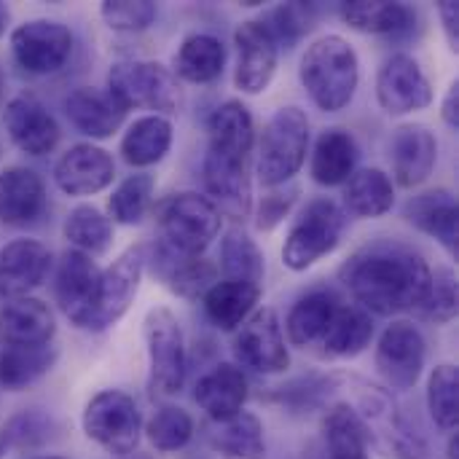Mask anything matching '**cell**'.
I'll use <instances>...</instances> for the list:
<instances>
[{
  "label": "cell",
  "instance_id": "1",
  "mask_svg": "<svg viewBox=\"0 0 459 459\" xmlns=\"http://www.w3.org/2000/svg\"><path fill=\"white\" fill-rule=\"evenodd\" d=\"M339 274L366 312L385 317L420 309L433 277L425 258L401 245L366 247L355 253Z\"/></svg>",
  "mask_w": 459,
  "mask_h": 459
},
{
  "label": "cell",
  "instance_id": "2",
  "mask_svg": "<svg viewBox=\"0 0 459 459\" xmlns=\"http://www.w3.org/2000/svg\"><path fill=\"white\" fill-rule=\"evenodd\" d=\"M299 75L312 102L325 113H336L347 108L358 91L360 62L350 40L325 35L307 48Z\"/></svg>",
  "mask_w": 459,
  "mask_h": 459
},
{
  "label": "cell",
  "instance_id": "3",
  "mask_svg": "<svg viewBox=\"0 0 459 459\" xmlns=\"http://www.w3.org/2000/svg\"><path fill=\"white\" fill-rule=\"evenodd\" d=\"M309 118L301 108H280L264 126L255 172L266 188L285 186L307 161Z\"/></svg>",
  "mask_w": 459,
  "mask_h": 459
},
{
  "label": "cell",
  "instance_id": "4",
  "mask_svg": "<svg viewBox=\"0 0 459 459\" xmlns=\"http://www.w3.org/2000/svg\"><path fill=\"white\" fill-rule=\"evenodd\" d=\"M156 223L161 229L164 245L188 255H202L221 231V212L207 196L196 191H180L159 202Z\"/></svg>",
  "mask_w": 459,
  "mask_h": 459
},
{
  "label": "cell",
  "instance_id": "5",
  "mask_svg": "<svg viewBox=\"0 0 459 459\" xmlns=\"http://www.w3.org/2000/svg\"><path fill=\"white\" fill-rule=\"evenodd\" d=\"M108 91L126 110L145 108V110H156V116L175 113L183 100L175 73L148 59L116 62L108 73Z\"/></svg>",
  "mask_w": 459,
  "mask_h": 459
},
{
  "label": "cell",
  "instance_id": "6",
  "mask_svg": "<svg viewBox=\"0 0 459 459\" xmlns=\"http://www.w3.org/2000/svg\"><path fill=\"white\" fill-rule=\"evenodd\" d=\"M344 212L331 199H312L299 221L293 223L285 247H282V264L293 272H307L317 261H323L328 253H333L344 234Z\"/></svg>",
  "mask_w": 459,
  "mask_h": 459
},
{
  "label": "cell",
  "instance_id": "7",
  "mask_svg": "<svg viewBox=\"0 0 459 459\" xmlns=\"http://www.w3.org/2000/svg\"><path fill=\"white\" fill-rule=\"evenodd\" d=\"M83 433L110 455H134L143 436V417L137 411V403L118 390H105L94 395L83 411Z\"/></svg>",
  "mask_w": 459,
  "mask_h": 459
},
{
  "label": "cell",
  "instance_id": "8",
  "mask_svg": "<svg viewBox=\"0 0 459 459\" xmlns=\"http://www.w3.org/2000/svg\"><path fill=\"white\" fill-rule=\"evenodd\" d=\"M145 344L151 366V393L159 398L178 395L186 382V344L178 317L159 307L145 317Z\"/></svg>",
  "mask_w": 459,
  "mask_h": 459
},
{
  "label": "cell",
  "instance_id": "9",
  "mask_svg": "<svg viewBox=\"0 0 459 459\" xmlns=\"http://www.w3.org/2000/svg\"><path fill=\"white\" fill-rule=\"evenodd\" d=\"M11 51L22 70L48 75L65 67L73 54V35L51 19H30L11 32Z\"/></svg>",
  "mask_w": 459,
  "mask_h": 459
},
{
  "label": "cell",
  "instance_id": "10",
  "mask_svg": "<svg viewBox=\"0 0 459 459\" xmlns=\"http://www.w3.org/2000/svg\"><path fill=\"white\" fill-rule=\"evenodd\" d=\"M247 161L250 156L226 153L215 148H207L202 161L204 188L210 194L212 207L234 221H245L253 210V186H250Z\"/></svg>",
  "mask_w": 459,
  "mask_h": 459
},
{
  "label": "cell",
  "instance_id": "11",
  "mask_svg": "<svg viewBox=\"0 0 459 459\" xmlns=\"http://www.w3.org/2000/svg\"><path fill=\"white\" fill-rule=\"evenodd\" d=\"M100 280H102V272L91 261V255H83L78 250H67L62 255L59 269H56L54 296L65 317L75 323L78 328L91 331L97 299H100Z\"/></svg>",
  "mask_w": 459,
  "mask_h": 459
},
{
  "label": "cell",
  "instance_id": "12",
  "mask_svg": "<svg viewBox=\"0 0 459 459\" xmlns=\"http://www.w3.org/2000/svg\"><path fill=\"white\" fill-rule=\"evenodd\" d=\"M237 358L258 374H282L290 366L282 325L274 309L253 312L234 336Z\"/></svg>",
  "mask_w": 459,
  "mask_h": 459
},
{
  "label": "cell",
  "instance_id": "13",
  "mask_svg": "<svg viewBox=\"0 0 459 459\" xmlns=\"http://www.w3.org/2000/svg\"><path fill=\"white\" fill-rule=\"evenodd\" d=\"M425 336L406 320L393 323L377 344V368L393 390H411L425 368Z\"/></svg>",
  "mask_w": 459,
  "mask_h": 459
},
{
  "label": "cell",
  "instance_id": "14",
  "mask_svg": "<svg viewBox=\"0 0 459 459\" xmlns=\"http://www.w3.org/2000/svg\"><path fill=\"white\" fill-rule=\"evenodd\" d=\"M377 97L385 113L406 116L433 102V86L420 62L409 54H393L377 75Z\"/></svg>",
  "mask_w": 459,
  "mask_h": 459
},
{
  "label": "cell",
  "instance_id": "15",
  "mask_svg": "<svg viewBox=\"0 0 459 459\" xmlns=\"http://www.w3.org/2000/svg\"><path fill=\"white\" fill-rule=\"evenodd\" d=\"M237 43V73L234 83L245 94H261L269 89L274 73H277V43L269 35V30L261 24V19H247L234 32Z\"/></svg>",
  "mask_w": 459,
  "mask_h": 459
},
{
  "label": "cell",
  "instance_id": "16",
  "mask_svg": "<svg viewBox=\"0 0 459 459\" xmlns=\"http://www.w3.org/2000/svg\"><path fill=\"white\" fill-rule=\"evenodd\" d=\"M116 164L113 156L91 143H78L62 153L54 167V183L67 196H91L113 183Z\"/></svg>",
  "mask_w": 459,
  "mask_h": 459
},
{
  "label": "cell",
  "instance_id": "17",
  "mask_svg": "<svg viewBox=\"0 0 459 459\" xmlns=\"http://www.w3.org/2000/svg\"><path fill=\"white\" fill-rule=\"evenodd\" d=\"M143 264H145V250L143 247H129L124 255L113 261L110 269L102 272L100 280V299H97V312L91 331H105L113 325L134 301L140 277H143Z\"/></svg>",
  "mask_w": 459,
  "mask_h": 459
},
{
  "label": "cell",
  "instance_id": "18",
  "mask_svg": "<svg viewBox=\"0 0 459 459\" xmlns=\"http://www.w3.org/2000/svg\"><path fill=\"white\" fill-rule=\"evenodd\" d=\"M5 129L13 145L30 156H46L59 143V124L32 94H19L5 105Z\"/></svg>",
  "mask_w": 459,
  "mask_h": 459
},
{
  "label": "cell",
  "instance_id": "19",
  "mask_svg": "<svg viewBox=\"0 0 459 459\" xmlns=\"http://www.w3.org/2000/svg\"><path fill=\"white\" fill-rule=\"evenodd\" d=\"M436 159H438V140L428 126L406 124L395 129L390 143V161L398 186L403 188L422 186L433 175Z\"/></svg>",
  "mask_w": 459,
  "mask_h": 459
},
{
  "label": "cell",
  "instance_id": "20",
  "mask_svg": "<svg viewBox=\"0 0 459 459\" xmlns=\"http://www.w3.org/2000/svg\"><path fill=\"white\" fill-rule=\"evenodd\" d=\"M153 274L180 299H204V293L218 282V269L202 255L180 253L169 245H159L153 253Z\"/></svg>",
  "mask_w": 459,
  "mask_h": 459
},
{
  "label": "cell",
  "instance_id": "21",
  "mask_svg": "<svg viewBox=\"0 0 459 459\" xmlns=\"http://www.w3.org/2000/svg\"><path fill=\"white\" fill-rule=\"evenodd\" d=\"M51 269V253L35 239H16L0 250V296L22 299L35 290Z\"/></svg>",
  "mask_w": 459,
  "mask_h": 459
},
{
  "label": "cell",
  "instance_id": "22",
  "mask_svg": "<svg viewBox=\"0 0 459 459\" xmlns=\"http://www.w3.org/2000/svg\"><path fill=\"white\" fill-rule=\"evenodd\" d=\"M51 309L30 296L8 299L0 307V342L3 347H40L54 339Z\"/></svg>",
  "mask_w": 459,
  "mask_h": 459
},
{
  "label": "cell",
  "instance_id": "23",
  "mask_svg": "<svg viewBox=\"0 0 459 459\" xmlns=\"http://www.w3.org/2000/svg\"><path fill=\"white\" fill-rule=\"evenodd\" d=\"M65 113L70 124L91 140L110 137L113 132L121 129L126 118V108L110 91L91 89V86H81L73 94H67Z\"/></svg>",
  "mask_w": 459,
  "mask_h": 459
},
{
  "label": "cell",
  "instance_id": "24",
  "mask_svg": "<svg viewBox=\"0 0 459 459\" xmlns=\"http://www.w3.org/2000/svg\"><path fill=\"white\" fill-rule=\"evenodd\" d=\"M46 210L43 180L27 167H8L0 172V223L30 226Z\"/></svg>",
  "mask_w": 459,
  "mask_h": 459
},
{
  "label": "cell",
  "instance_id": "25",
  "mask_svg": "<svg viewBox=\"0 0 459 459\" xmlns=\"http://www.w3.org/2000/svg\"><path fill=\"white\" fill-rule=\"evenodd\" d=\"M194 401L207 411L212 422L231 420L242 411L247 401V377L239 366L221 363L210 374H204L194 387Z\"/></svg>",
  "mask_w": 459,
  "mask_h": 459
},
{
  "label": "cell",
  "instance_id": "26",
  "mask_svg": "<svg viewBox=\"0 0 459 459\" xmlns=\"http://www.w3.org/2000/svg\"><path fill=\"white\" fill-rule=\"evenodd\" d=\"M406 221L457 255V196L452 191L436 188L414 196L406 204Z\"/></svg>",
  "mask_w": 459,
  "mask_h": 459
},
{
  "label": "cell",
  "instance_id": "27",
  "mask_svg": "<svg viewBox=\"0 0 459 459\" xmlns=\"http://www.w3.org/2000/svg\"><path fill=\"white\" fill-rule=\"evenodd\" d=\"M368 428L350 403H336L323 420V457L368 459Z\"/></svg>",
  "mask_w": 459,
  "mask_h": 459
},
{
  "label": "cell",
  "instance_id": "28",
  "mask_svg": "<svg viewBox=\"0 0 459 459\" xmlns=\"http://www.w3.org/2000/svg\"><path fill=\"white\" fill-rule=\"evenodd\" d=\"M207 441L215 452L229 459H264L266 457V441H264V425L255 414L239 411L231 420L212 422L207 430Z\"/></svg>",
  "mask_w": 459,
  "mask_h": 459
},
{
  "label": "cell",
  "instance_id": "29",
  "mask_svg": "<svg viewBox=\"0 0 459 459\" xmlns=\"http://www.w3.org/2000/svg\"><path fill=\"white\" fill-rule=\"evenodd\" d=\"M358 164V143L344 129H328L317 137L312 153V178L320 186H344Z\"/></svg>",
  "mask_w": 459,
  "mask_h": 459
},
{
  "label": "cell",
  "instance_id": "30",
  "mask_svg": "<svg viewBox=\"0 0 459 459\" xmlns=\"http://www.w3.org/2000/svg\"><path fill=\"white\" fill-rule=\"evenodd\" d=\"M261 299V288L239 280H223L215 282L204 293V312L210 323L221 331H237L255 309Z\"/></svg>",
  "mask_w": 459,
  "mask_h": 459
},
{
  "label": "cell",
  "instance_id": "31",
  "mask_svg": "<svg viewBox=\"0 0 459 459\" xmlns=\"http://www.w3.org/2000/svg\"><path fill=\"white\" fill-rule=\"evenodd\" d=\"M395 188L387 172L368 167L350 175L344 183V204L358 218H382L393 210Z\"/></svg>",
  "mask_w": 459,
  "mask_h": 459
},
{
  "label": "cell",
  "instance_id": "32",
  "mask_svg": "<svg viewBox=\"0 0 459 459\" xmlns=\"http://www.w3.org/2000/svg\"><path fill=\"white\" fill-rule=\"evenodd\" d=\"M172 145V124L164 116H143L137 118L124 140H121V156L129 167H151L167 156Z\"/></svg>",
  "mask_w": 459,
  "mask_h": 459
},
{
  "label": "cell",
  "instance_id": "33",
  "mask_svg": "<svg viewBox=\"0 0 459 459\" xmlns=\"http://www.w3.org/2000/svg\"><path fill=\"white\" fill-rule=\"evenodd\" d=\"M207 132H210L207 148L239 153V156H250L253 151V137H255L253 116L237 100H229L221 108H215V113L207 121Z\"/></svg>",
  "mask_w": 459,
  "mask_h": 459
},
{
  "label": "cell",
  "instance_id": "34",
  "mask_svg": "<svg viewBox=\"0 0 459 459\" xmlns=\"http://www.w3.org/2000/svg\"><path fill=\"white\" fill-rule=\"evenodd\" d=\"M336 309H339V301L331 293L304 296L288 315V323H285L288 342L301 350L312 347L315 342H323Z\"/></svg>",
  "mask_w": 459,
  "mask_h": 459
},
{
  "label": "cell",
  "instance_id": "35",
  "mask_svg": "<svg viewBox=\"0 0 459 459\" xmlns=\"http://www.w3.org/2000/svg\"><path fill=\"white\" fill-rule=\"evenodd\" d=\"M226 65V46L207 32H196L183 40L175 56V73L191 83H210L223 73Z\"/></svg>",
  "mask_w": 459,
  "mask_h": 459
},
{
  "label": "cell",
  "instance_id": "36",
  "mask_svg": "<svg viewBox=\"0 0 459 459\" xmlns=\"http://www.w3.org/2000/svg\"><path fill=\"white\" fill-rule=\"evenodd\" d=\"M371 339L374 323L368 312L360 307H339L323 336V352L331 358H355L371 344Z\"/></svg>",
  "mask_w": 459,
  "mask_h": 459
},
{
  "label": "cell",
  "instance_id": "37",
  "mask_svg": "<svg viewBox=\"0 0 459 459\" xmlns=\"http://www.w3.org/2000/svg\"><path fill=\"white\" fill-rule=\"evenodd\" d=\"M56 363V347H3L0 352V385L5 390H22L35 385Z\"/></svg>",
  "mask_w": 459,
  "mask_h": 459
},
{
  "label": "cell",
  "instance_id": "38",
  "mask_svg": "<svg viewBox=\"0 0 459 459\" xmlns=\"http://www.w3.org/2000/svg\"><path fill=\"white\" fill-rule=\"evenodd\" d=\"M342 19L360 32H374V35H390L401 32L414 22V11L403 3H368V0H352L339 5Z\"/></svg>",
  "mask_w": 459,
  "mask_h": 459
},
{
  "label": "cell",
  "instance_id": "39",
  "mask_svg": "<svg viewBox=\"0 0 459 459\" xmlns=\"http://www.w3.org/2000/svg\"><path fill=\"white\" fill-rule=\"evenodd\" d=\"M65 237L83 255H102L113 239V223L91 204H78L65 218Z\"/></svg>",
  "mask_w": 459,
  "mask_h": 459
},
{
  "label": "cell",
  "instance_id": "40",
  "mask_svg": "<svg viewBox=\"0 0 459 459\" xmlns=\"http://www.w3.org/2000/svg\"><path fill=\"white\" fill-rule=\"evenodd\" d=\"M221 266L226 272V280H239L258 288L264 282V255L239 226L229 229L221 242Z\"/></svg>",
  "mask_w": 459,
  "mask_h": 459
},
{
  "label": "cell",
  "instance_id": "41",
  "mask_svg": "<svg viewBox=\"0 0 459 459\" xmlns=\"http://www.w3.org/2000/svg\"><path fill=\"white\" fill-rule=\"evenodd\" d=\"M428 409L433 422L444 430L452 433L459 420V374L457 366L444 363L430 374L428 382Z\"/></svg>",
  "mask_w": 459,
  "mask_h": 459
},
{
  "label": "cell",
  "instance_id": "42",
  "mask_svg": "<svg viewBox=\"0 0 459 459\" xmlns=\"http://www.w3.org/2000/svg\"><path fill=\"white\" fill-rule=\"evenodd\" d=\"M153 178L148 172H137V175H129L110 196L108 202V210H110V218L121 226H137L145 215H148V207H151V199H153Z\"/></svg>",
  "mask_w": 459,
  "mask_h": 459
},
{
  "label": "cell",
  "instance_id": "43",
  "mask_svg": "<svg viewBox=\"0 0 459 459\" xmlns=\"http://www.w3.org/2000/svg\"><path fill=\"white\" fill-rule=\"evenodd\" d=\"M145 433L156 452H180L194 438V420L178 406H161L151 417Z\"/></svg>",
  "mask_w": 459,
  "mask_h": 459
},
{
  "label": "cell",
  "instance_id": "44",
  "mask_svg": "<svg viewBox=\"0 0 459 459\" xmlns=\"http://www.w3.org/2000/svg\"><path fill=\"white\" fill-rule=\"evenodd\" d=\"M312 22H315V8L307 3H282L261 16V24L269 30L277 46L280 43L293 46L301 35L312 30Z\"/></svg>",
  "mask_w": 459,
  "mask_h": 459
},
{
  "label": "cell",
  "instance_id": "45",
  "mask_svg": "<svg viewBox=\"0 0 459 459\" xmlns=\"http://www.w3.org/2000/svg\"><path fill=\"white\" fill-rule=\"evenodd\" d=\"M420 315L436 325H446L457 315V277L452 269H438L430 277V290L420 307Z\"/></svg>",
  "mask_w": 459,
  "mask_h": 459
},
{
  "label": "cell",
  "instance_id": "46",
  "mask_svg": "<svg viewBox=\"0 0 459 459\" xmlns=\"http://www.w3.org/2000/svg\"><path fill=\"white\" fill-rule=\"evenodd\" d=\"M100 13L110 30L143 32L156 19V3H151V0H105Z\"/></svg>",
  "mask_w": 459,
  "mask_h": 459
},
{
  "label": "cell",
  "instance_id": "47",
  "mask_svg": "<svg viewBox=\"0 0 459 459\" xmlns=\"http://www.w3.org/2000/svg\"><path fill=\"white\" fill-rule=\"evenodd\" d=\"M296 196H299L296 188H290V191H274V194L264 196V202L258 207V229L261 231H272L274 226H280L285 221V215L290 212Z\"/></svg>",
  "mask_w": 459,
  "mask_h": 459
},
{
  "label": "cell",
  "instance_id": "48",
  "mask_svg": "<svg viewBox=\"0 0 459 459\" xmlns=\"http://www.w3.org/2000/svg\"><path fill=\"white\" fill-rule=\"evenodd\" d=\"M438 13H441V22H444L446 40H449V46L457 51L459 48V3H455V0H444V3H438Z\"/></svg>",
  "mask_w": 459,
  "mask_h": 459
},
{
  "label": "cell",
  "instance_id": "49",
  "mask_svg": "<svg viewBox=\"0 0 459 459\" xmlns=\"http://www.w3.org/2000/svg\"><path fill=\"white\" fill-rule=\"evenodd\" d=\"M441 116L444 121L452 126V129H459V83L455 81L444 97V105H441Z\"/></svg>",
  "mask_w": 459,
  "mask_h": 459
},
{
  "label": "cell",
  "instance_id": "50",
  "mask_svg": "<svg viewBox=\"0 0 459 459\" xmlns=\"http://www.w3.org/2000/svg\"><path fill=\"white\" fill-rule=\"evenodd\" d=\"M457 455H459V438L457 436H452V441H449V455H446V457L457 459Z\"/></svg>",
  "mask_w": 459,
  "mask_h": 459
},
{
  "label": "cell",
  "instance_id": "51",
  "mask_svg": "<svg viewBox=\"0 0 459 459\" xmlns=\"http://www.w3.org/2000/svg\"><path fill=\"white\" fill-rule=\"evenodd\" d=\"M5 24H8V8L0 3V35L5 32Z\"/></svg>",
  "mask_w": 459,
  "mask_h": 459
},
{
  "label": "cell",
  "instance_id": "52",
  "mask_svg": "<svg viewBox=\"0 0 459 459\" xmlns=\"http://www.w3.org/2000/svg\"><path fill=\"white\" fill-rule=\"evenodd\" d=\"M3 91H5V78H3V70H0V102H3Z\"/></svg>",
  "mask_w": 459,
  "mask_h": 459
},
{
  "label": "cell",
  "instance_id": "53",
  "mask_svg": "<svg viewBox=\"0 0 459 459\" xmlns=\"http://www.w3.org/2000/svg\"><path fill=\"white\" fill-rule=\"evenodd\" d=\"M134 459H151V457H145V455H134Z\"/></svg>",
  "mask_w": 459,
  "mask_h": 459
},
{
  "label": "cell",
  "instance_id": "54",
  "mask_svg": "<svg viewBox=\"0 0 459 459\" xmlns=\"http://www.w3.org/2000/svg\"><path fill=\"white\" fill-rule=\"evenodd\" d=\"M38 459H65V457H38Z\"/></svg>",
  "mask_w": 459,
  "mask_h": 459
}]
</instances>
